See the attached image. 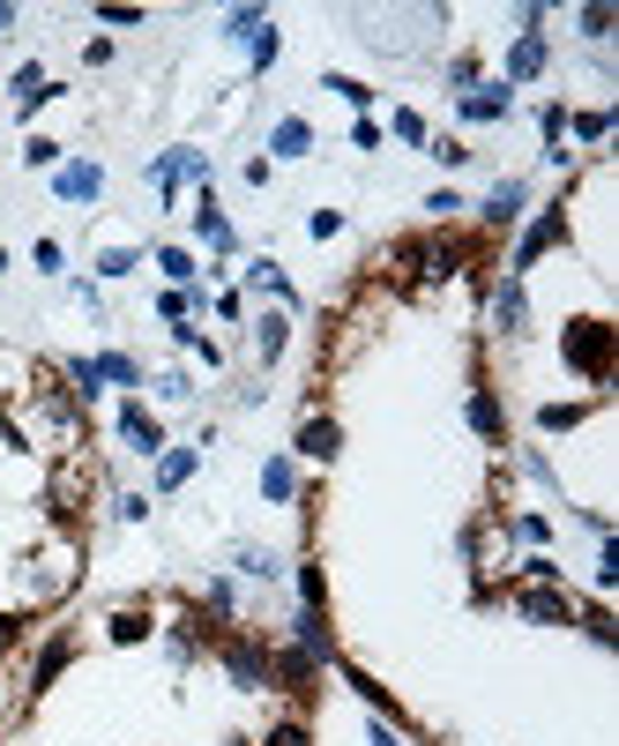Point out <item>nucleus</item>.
<instances>
[{
	"mask_svg": "<svg viewBox=\"0 0 619 746\" xmlns=\"http://www.w3.org/2000/svg\"><path fill=\"white\" fill-rule=\"evenodd\" d=\"M224 672H232L240 687H269V650L247 642V634H224Z\"/></svg>",
	"mask_w": 619,
	"mask_h": 746,
	"instance_id": "f257e3e1",
	"label": "nucleus"
},
{
	"mask_svg": "<svg viewBox=\"0 0 619 746\" xmlns=\"http://www.w3.org/2000/svg\"><path fill=\"white\" fill-rule=\"evenodd\" d=\"M568 613H575V597H568V590H552V582L523 590V620H568Z\"/></svg>",
	"mask_w": 619,
	"mask_h": 746,
	"instance_id": "f03ea898",
	"label": "nucleus"
},
{
	"mask_svg": "<svg viewBox=\"0 0 619 746\" xmlns=\"http://www.w3.org/2000/svg\"><path fill=\"white\" fill-rule=\"evenodd\" d=\"M568 359H575L589 381H605V329H575L568 336Z\"/></svg>",
	"mask_w": 619,
	"mask_h": 746,
	"instance_id": "7ed1b4c3",
	"label": "nucleus"
},
{
	"mask_svg": "<svg viewBox=\"0 0 619 746\" xmlns=\"http://www.w3.org/2000/svg\"><path fill=\"white\" fill-rule=\"evenodd\" d=\"M299 456H314V463L336 456V418H306L299 426Z\"/></svg>",
	"mask_w": 619,
	"mask_h": 746,
	"instance_id": "20e7f679",
	"label": "nucleus"
},
{
	"mask_svg": "<svg viewBox=\"0 0 619 746\" xmlns=\"http://www.w3.org/2000/svg\"><path fill=\"white\" fill-rule=\"evenodd\" d=\"M75 657V642H68V634H52V642H45V657H38V672H31V695H45V687H52V679H60V664Z\"/></svg>",
	"mask_w": 619,
	"mask_h": 746,
	"instance_id": "39448f33",
	"label": "nucleus"
},
{
	"mask_svg": "<svg viewBox=\"0 0 619 746\" xmlns=\"http://www.w3.org/2000/svg\"><path fill=\"white\" fill-rule=\"evenodd\" d=\"M552 240H560V217H537L530 232H523V247H515V269H530V261L552 247Z\"/></svg>",
	"mask_w": 619,
	"mask_h": 746,
	"instance_id": "423d86ee",
	"label": "nucleus"
},
{
	"mask_svg": "<svg viewBox=\"0 0 619 746\" xmlns=\"http://www.w3.org/2000/svg\"><path fill=\"white\" fill-rule=\"evenodd\" d=\"M120 426H127V441H135L142 456H157V418L142 411V404H127V411H120Z\"/></svg>",
	"mask_w": 619,
	"mask_h": 746,
	"instance_id": "0eeeda50",
	"label": "nucleus"
},
{
	"mask_svg": "<svg viewBox=\"0 0 619 746\" xmlns=\"http://www.w3.org/2000/svg\"><path fill=\"white\" fill-rule=\"evenodd\" d=\"M105 627H113V642H142V634H150V605H120Z\"/></svg>",
	"mask_w": 619,
	"mask_h": 746,
	"instance_id": "6e6552de",
	"label": "nucleus"
},
{
	"mask_svg": "<svg viewBox=\"0 0 619 746\" xmlns=\"http://www.w3.org/2000/svg\"><path fill=\"white\" fill-rule=\"evenodd\" d=\"M493 322H500L507 336L523 329V291H515V284H500V291H493Z\"/></svg>",
	"mask_w": 619,
	"mask_h": 746,
	"instance_id": "1a4fd4ad",
	"label": "nucleus"
},
{
	"mask_svg": "<svg viewBox=\"0 0 619 746\" xmlns=\"http://www.w3.org/2000/svg\"><path fill=\"white\" fill-rule=\"evenodd\" d=\"M306 150H314V127H306V120L277 127V158H306Z\"/></svg>",
	"mask_w": 619,
	"mask_h": 746,
	"instance_id": "9d476101",
	"label": "nucleus"
},
{
	"mask_svg": "<svg viewBox=\"0 0 619 746\" xmlns=\"http://www.w3.org/2000/svg\"><path fill=\"white\" fill-rule=\"evenodd\" d=\"M470 426H478L486 441H500V404H493V388H478V396H470Z\"/></svg>",
	"mask_w": 619,
	"mask_h": 746,
	"instance_id": "9b49d317",
	"label": "nucleus"
},
{
	"mask_svg": "<svg viewBox=\"0 0 619 746\" xmlns=\"http://www.w3.org/2000/svg\"><path fill=\"white\" fill-rule=\"evenodd\" d=\"M537 68H545V45H537V38H523V45H515V60H507V75H515V83H530Z\"/></svg>",
	"mask_w": 619,
	"mask_h": 746,
	"instance_id": "f8f14e48",
	"label": "nucleus"
},
{
	"mask_svg": "<svg viewBox=\"0 0 619 746\" xmlns=\"http://www.w3.org/2000/svg\"><path fill=\"white\" fill-rule=\"evenodd\" d=\"M60 195L90 202V195H97V165H68V172H60Z\"/></svg>",
	"mask_w": 619,
	"mask_h": 746,
	"instance_id": "ddd939ff",
	"label": "nucleus"
},
{
	"mask_svg": "<svg viewBox=\"0 0 619 746\" xmlns=\"http://www.w3.org/2000/svg\"><path fill=\"white\" fill-rule=\"evenodd\" d=\"M515 209H523V187L507 179V187H493V202H486V224H507Z\"/></svg>",
	"mask_w": 619,
	"mask_h": 746,
	"instance_id": "4468645a",
	"label": "nucleus"
},
{
	"mask_svg": "<svg viewBox=\"0 0 619 746\" xmlns=\"http://www.w3.org/2000/svg\"><path fill=\"white\" fill-rule=\"evenodd\" d=\"M463 113H470V120H500V113H507V90H478V97H463Z\"/></svg>",
	"mask_w": 619,
	"mask_h": 746,
	"instance_id": "2eb2a0df",
	"label": "nucleus"
},
{
	"mask_svg": "<svg viewBox=\"0 0 619 746\" xmlns=\"http://www.w3.org/2000/svg\"><path fill=\"white\" fill-rule=\"evenodd\" d=\"M97 381H120V388H135V381H142V366H135V359H120V351H113V359H97Z\"/></svg>",
	"mask_w": 619,
	"mask_h": 746,
	"instance_id": "dca6fc26",
	"label": "nucleus"
},
{
	"mask_svg": "<svg viewBox=\"0 0 619 746\" xmlns=\"http://www.w3.org/2000/svg\"><path fill=\"white\" fill-rule=\"evenodd\" d=\"M261 746H314V739H306L299 716H284V724H269V739H261Z\"/></svg>",
	"mask_w": 619,
	"mask_h": 746,
	"instance_id": "f3484780",
	"label": "nucleus"
},
{
	"mask_svg": "<svg viewBox=\"0 0 619 746\" xmlns=\"http://www.w3.org/2000/svg\"><path fill=\"white\" fill-rule=\"evenodd\" d=\"M187 470H195V448H179V456H165V463H157V478H165V486H179Z\"/></svg>",
	"mask_w": 619,
	"mask_h": 746,
	"instance_id": "a211bd4d",
	"label": "nucleus"
},
{
	"mask_svg": "<svg viewBox=\"0 0 619 746\" xmlns=\"http://www.w3.org/2000/svg\"><path fill=\"white\" fill-rule=\"evenodd\" d=\"M277 351H284V314H269V322H261V359H277Z\"/></svg>",
	"mask_w": 619,
	"mask_h": 746,
	"instance_id": "6ab92c4d",
	"label": "nucleus"
},
{
	"mask_svg": "<svg viewBox=\"0 0 619 746\" xmlns=\"http://www.w3.org/2000/svg\"><path fill=\"white\" fill-rule=\"evenodd\" d=\"M261 486H269V493L284 500V493H291V463H269V470H261Z\"/></svg>",
	"mask_w": 619,
	"mask_h": 746,
	"instance_id": "aec40b11",
	"label": "nucleus"
},
{
	"mask_svg": "<svg viewBox=\"0 0 619 746\" xmlns=\"http://www.w3.org/2000/svg\"><path fill=\"white\" fill-rule=\"evenodd\" d=\"M23 642V613H0V650H15Z\"/></svg>",
	"mask_w": 619,
	"mask_h": 746,
	"instance_id": "412c9836",
	"label": "nucleus"
}]
</instances>
